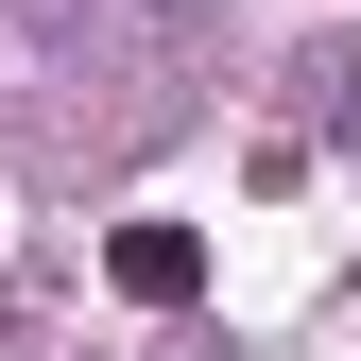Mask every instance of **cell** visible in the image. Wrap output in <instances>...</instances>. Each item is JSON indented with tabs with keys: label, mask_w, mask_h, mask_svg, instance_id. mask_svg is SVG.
<instances>
[{
	"label": "cell",
	"mask_w": 361,
	"mask_h": 361,
	"mask_svg": "<svg viewBox=\"0 0 361 361\" xmlns=\"http://www.w3.org/2000/svg\"><path fill=\"white\" fill-rule=\"evenodd\" d=\"M121 293H138V310H190L207 293V241H190V224H121Z\"/></svg>",
	"instance_id": "obj_1"
},
{
	"label": "cell",
	"mask_w": 361,
	"mask_h": 361,
	"mask_svg": "<svg viewBox=\"0 0 361 361\" xmlns=\"http://www.w3.org/2000/svg\"><path fill=\"white\" fill-rule=\"evenodd\" d=\"M138 18H207V0H138Z\"/></svg>",
	"instance_id": "obj_2"
},
{
	"label": "cell",
	"mask_w": 361,
	"mask_h": 361,
	"mask_svg": "<svg viewBox=\"0 0 361 361\" xmlns=\"http://www.w3.org/2000/svg\"><path fill=\"white\" fill-rule=\"evenodd\" d=\"M18 18H52V0H18Z\"/></svg>",
	"instance_id": "obj_3"
}]
</instances>
